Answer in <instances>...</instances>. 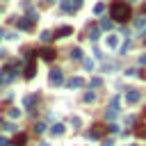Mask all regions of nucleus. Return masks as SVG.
Returning a JSON list of instances; mask_svg holds the SVG:
<instances>
[{"instance_id": "nucleus-1", "label": "nucleus", "mask_w": 146, "mask_h": 146, "mask_svg": "<svg viewBox=\"0 0 146 146\" xmlns=\"http://www.w3.org/2000/svg\"><path fill=\"white\" fill-rule=\"evenodd\" d=\"M110 14H112V18L114 21H119V23H125L128 18H130V7H128V2H114L112 7H110Z\"/></svg>"}, {"instance_id": "nucleus-2", "label": "nucleus", "mask_w": 146, "mask_h": 146, "mask_svg": "<svg viewBox=\"0 0 146 146\" xmlns=\"http://www.w3.org/2000/svg\"><path fill=\"white\" fill-rule=\"evenodd\" d=\"M119 41H121V39H119V34H107L103 43H105V48H107V50H116V48H119Z\"/></svg>"}, {"instance_id": "nucleus-3", "label": "nucleus", "mask_w": 146, "mask_h": 146, "mask_svg": "<svg viewBox=\"0 0 146 146\" xmlns=\"http://www.w3.org/2000/svg\"><path fill=\"white\" fill-rule=\"evenodd\" d=\"M82 5V0H62V9L64 11H73V9H78Z\"/></svg>"}, {"instance_id": "nucleus-4", "label": "nucleus", "mask_w": 146, "mask_h": 146, "mask_svg": "<svg viewBox=\"0 0 146 146\" xmlns=\"http://www.w3.org/2000/svg\"><path fill=\"white\" fill-rule=\"evenodd\" d=\"M139 98H141V94H139L137 89H128V94H125V100H128L130 105H135V103H139Z\"/></svg>"}, {"instance_id": "nucleus-5", "label": "nucleus", "mask_w": 146, "mask_h": 146, "mask_svg": "<svg viewBox=\"0 0 146 146\" xmlns=\"http://www.w3.org/2000/svg\"><path fill=\"white\" fill-rule=\"evenodd\" d=\"M73 30H71V25H64V27H59L55 34H52V39H64V36H68Z\"/></svg>"}, {"instance_id": "nucleus-6", "label": "nucleus", "mask_w": 146, "mask_h": 146, "mask_svg": "<svg viewBox=\"0 0 146 146\" xmlns=\"http://www.w3.org/2000/svg\"><path fill=\"white\" fill-rule=\"evenodd\" d=\"M48 80H50V84H59V82H62V71L52 68V71H50V75H48Z\"/></svg>"}, {"instance_id": "nucleus-7", "label": "nucleus", "mask_w": 146, "mask_h": 146, "mask_svg": "<svg viewBox=\"0 0 146 146\" xmlns=\"http://www.w3.org/2000/svg\"><path fill=\"white\" fill-rule=\"evenodd\" d=\"M66 87H68V89H78V87H82V78H71V80L66 82Z\"/></svg>"}, {"instance_id": "nucleus-8", "label": "nucleus", "mask_w": 146, "mask_h": 146, "mask_svg": "<svg viewBox=\"0 0 146 146\" xmlns=\"http://www.w3.org/2000/svg\"><path fill=\"white\" fill-rule=\"evenodd\" d=\"M41 59H46V62H52V59H55V50H50V48H46V50L41 52Z\"/></svg>"}, {"instance_id": "nucleus-9", "label": "nucleus", "mask_w": 146, "mask_h": 146, "mask_svg": "<svg viewBox=\"0 0 146 146\" xmlns=\"http://www.w3.org/2000/svg\"><path fill=\"white\" fill-rule=\"evenodd\" d=\"M103 132H105V130H103V125H94V130H89V137H94V139H96V137H103Z\"/></svg>"}, {"instance_id": "nucleus-10", "label": "nucleus", "mask_w": 146, "mask_h": 146, "mask_svg": "<svg viewBox=\"0 0 146 146\" xmlns=\"http://www.w3.org/2000/svg\"><path fill=\"white\" fill-rule=\"evenodd\" d=\"M135 27L144 30V27H146V16H139V18H135Z\"/></svg>"}, {"instance_id": "nucleus-11", "label": "nucleus", "mask_w": 146, "mask_h": 146, "mask_svg": "<svg viewBox=\"0 0 146 146\" xmlns=\"http://www.w3.org/2000/svg\"><path fill=\"white\" fill-rule=\"evenodd\" d=\"M25 144V135H16V139L9 144V146H23Z\"/></svg>"}, {"instance_id": "nucleus-12", "label": "nucleus", "mask_w": 146, "mask_h": 146, "mask_svg": "<svg viewBox=\"0 0 146 146\" xmlns=\"http://www.w3.org/2000/svg\"><path fill=\"white\" fill-rule=\"evenodd\" d=\"M50 132H52V135H62V132H64V125H62V123H55V125L50 128Z\"/></svg>"}, {"instance_id": "nucleus-13", "label": "nucleus", "mask_w": 146, "mask_h": 146, "mask_svg": "<svg viewBox=\"0 0 146 146\" xmlns=\"http://www.w3.org/2000/svg\"><path fill=\"white\" fill-rule=\"evenodd\" d=\"M116 114H119V110H116V107H107V112H105V116H107V119H114Z\"/></svg>"}, {"instance_id": "nucleus-14", "label": "nucleus", "mask_w": 146, "mask_h": 146, "mask_svg": "<svg viewBox=\"0 0 146 146\" xmlns=\"http://www.w3.org/2000/svg\"><path fill=\"white\" fill-rule=\"evenodd\" d=\"M39 39H41V41H50V39H52V32H48V30H43Z\"/></svg>"}, {"instance_id": "nucleus-15", "label": "nucleus", "mask_w": 146, "mask_h": 146, "mask_svg": "<svg viewBox=\"0 0 146 146\" xmlns=\"http://www.w3.org/2000/svg\"><path fill=\"white\" fill-rule=\"evenodd\" d=\"M82 66H84V71H94V62L91 59H82Z\"/></svg>"}, {"instance_id": "nucleus-16", "label": "nucleus", "mask_w": 146, "mask_h": 146, "mask_svg": "<svg viewBox=\"0 0 146 146\" xmlns=\"http://www.w3.org/2000/svg\"><path fill=\"white\" fill-rule=\"evenodd\" d=\"M94 98H96V94H94V91H87V94L82 96V100H84V103H91Z\"/></svg>"}, {"instance_id": "nucleus-17", "label": "nucleus", "mask_w": 146, "mask_h": 146, "mask_svg": "<svg viewBox=\"0 0 146 146\" xmlns=\"http://www.w3.org/2000/svg\"><path fill=\"white\" fill-rule=\"evenodd\" d=\"M9 116H11V119H18V116H21V110H18V107H9Z\"/></svg>"}, {"instance_id": "nucleus-18", "label": "nucleus", "mask_w": 146, "mask_h": 146, "mask_svg": "<svg viewBox=\"0 0 146 146\" xmlns=\"http://www.w3.org/2000/svg\"><path fill=\"white\" fill-rule=\"evenodd\" d=\"M18 27H23V30H30V27H32V21H18Z\"/></svg>"}, {"instance_id": "nucleus-19", "label": "nucleus", "mask_w": 146, "mask_h": 146, "mask_svg": "<svg viewBox=\"0 0 146 146\" xmlns=\"http://www.w3.org/2000/svg\"><path fill=\"white\" fill-rule=\"evenodd\" d=\"M100 27H103V30H110V27H112V21H110V18H103V21H100Z\"/></svg>"}, {"instance_id": "nucleus-20", "label": "nucleus", "mask_w": 146, "mask_h": 146, "mask_svg": "<svg viewBox=\"0 0 146 146\" xmlns=\"http://www.w3.org/2000/svg\"><path fill=\"white\" fill-rule=\"evenodd\" d=\"M25 78H34V64H30V66L25 68Z\"/></svg>"}, {"instance_id": "nucleus-21", "label": "nucleus", "mask_w": 146, "mask_h": 146, "mask_svg": "<svg viewBox=\"0 0 146 146\" xmlns=\"http://www.w3.org/2000/svg\"><path fill=\"white\" fill-rule=\"evenodd\" d=\"M71 57H73V59H82V52H80L78 48H73V50H71Z\"/></svg>"}, {"instance_id": "nucleus-22", "label": "nucleus", "mask_w": 146, "mask_h": 146, "mask_svg": "<svg viewBox=\"0 0 146 146\" xmlns=\"http://www.w3.org/2000/svg\"><path fill=\"white\" fill-rule=\"evenodd\" d=\"M103 9H105V5H103V2H98V5L94 7V14H103Z\"/></svg>"}, {"instance_id": "nucleus-23", "label": "nucleus", "mask_w": 146, "mask_h": 146, "mask_svg": "<svg viewBox=\"0 0 146 146\" xmlns=\"http://www.w3.org/2000/svg\"><path fill=\"white\" fill-rule=\"evenodd\" d=\"M34 105V96H25V107H32Z\"/></svg>"}, {"instance_id": "nucleus-24", "label": "nucleus", "mask_w": 146, "mask_h": 146, "mask_svg": "<svg viewBox=\"0 0 146 146\" xmlns=\"http://www.w3.org/2000/svg\"><path fill=\"white\" fill-rule=\"evenodd\" d=\"M43 130H46V123H36V125H34V132H39V135H41Z\"/></svg>"}, {"instance_id": "nucleus-25", "label": "nucleus", "mask_w": 146, "mask_h": 146, "mask_svg": "<svg viewBox=\"0 0 146 146\" xmlns=\"http://www.w3.org/2000/svg\"><path fill=\"white\" fill-rule=\"evenodd\" d=\"M89 36H91V39H94V41H96V39H98V30H96V27H94V30H91V32H89Z\"/></svg>"}, {"instance_id": "nucleus-26", "label": "nucleus", "mask_w": 146, "mask_h": 146, "mask_svg": "<svg viewBox=\"0 0 146 146\" xmlns=\"http://www.w3.org/2000/svg\"><path fill=\"white\" fill-rule=\"evenodd\" d=\"M98 84H100V78H94V80H91V87H94V89H96V87H98Z\"/></svg>"}, {"instance_id": "nucleus-27", "label": "nucleus", "mask_w": 146, "mask_h": 146, "mask_svg": "<svg viewBox=\"0 0 146 146\" xmlns=\"http://www.w3.org/2000/svg\"><path fill=\"white\" fill-rule=\"evenodd\" d=\"M0 146H7V139L5 137H0Z\"/></svg>"}, {"instance_id": "nucleus-28", "label": "nucleus", "mask_w": 146, "mask_h": 146, "mask_svg": "<svg viewBox=\"0 0 146 146\" xmlns=\"http://www.w3.org/2000/svg\"><path fill=\"white\" fill-rule=\"evenodd\" d=\"M139 64H146V55H141V57H139Z\"/></svg>"}, {"instance_id": "nucleus-29", "label": "nucleus", "mask_w": 146, "mask_h": 146, "mask_svg": "<svg viewBox=\"0 0 146 146\" xmlns=\"http://www.w3.org/2000/svg\"><path fill=\"white\" fill-rule=\"evenodd\" d=\"M39 146H50V144H48V141H41V144H39Z\"/></svg>"}, {"instance_id": "nucleus-30", "label": "nucleus", "mask_w": 146, "mask_h": 146, "mask_svg": "<svg viewBox=\"0 0 146 146\" xmlns=\"http://www.w3.org/2000/svg\"><path fill=\"white\" fill-rule=\"evenodd\" d=\"M128 146H135V144H128Z\"/></svg>"}, {"instance_id": "nucleus-31", "label": "nucleus", "mask_w": 146, "mask_h": 146, "mask_svg": "<svg viewBox=\"0 0 146 146\" xmlns=\"http://www.w3.org/2000/svg\"><path fill=\"white\" fill-rule=\"evenodd\" d=\"M144 11H146V5H144Z\"/></svg>"}]
</instances>
